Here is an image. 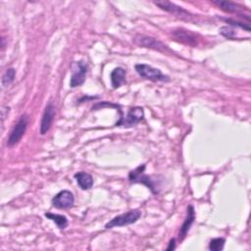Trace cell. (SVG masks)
<instances>
[{"label": "cell", "mask_w": 251, "mask_h": 251, "mask_svg": "<svg viewBox=\"0 0 251 251\" xmlns=\"http://www.w3.org/2000/svg\"><path fill=\"white\" fill-rule=\"evenodd\" d=\"M145 168H146V165L141 164L137 168H135L134 170H131L128 173V180H129L130 183L144 184L145 186H147L148 189H150V191L153 194L157 195L160 191L159 185L157 184L156 180L152 178V176L144 174Z\"/></svg>", "instance_id": "cell-1"}, {"label": "cell", "mask_w": 251, "mask_h": 251, "mask_svg": "<svg viewBox=\"0 0 251 251\" xmlns=\"http://www.w3.org/2000/svg\"><path fill=\"white\" fill-rule=\"evenodd\" d=\"M134 69L141 77L151 81L169 82L171 80L169 75H164L159 69L153 68L152 66L147 64H136L134 66Z\"/></svg>", "instance_id": "cell-2"}, {"label": "cell", "mask_w": 251, "mask_h": 251, "mask_svg": "<svg viewBox=\"0 0 251 251\" xmlns=\"http://www.w3.org/2000/svg\"><path fill=\"white\" fill-rule=\"evenodd\" d=\"M140 217H141V212L139 210H136V209L130 210L114 217L105 225V228L109 229L117 226H125L128 225H132L136 223Z\"/></svg>", "instance_id": "cell-3"}, {"label": "cell", "mask_w": 251, "mask_h": 251, "mask_svg": "<svg viewBox=\"0 0 251 251\" xmlns=\"http://www.w3.org/2000/svg\"><path fill=\"white\" fill-rule=\"evenodd\" d=\"M27 125H28V117L27 115L24 114L20 117V119L14 126L13 129L11 130L9 137L7 139V146L13 147L20 142V140L23 138V136L25 133Z\"/></svg>", "instance_id": "cell-4"}, {"label": "cell", "mask_w": 251, "mask_h": 251, "mask_svg": "<svg viewBox=\"0 0 251 251\" xmlns=\"http://www.w3.org/2000/svg\"><path fill=\"white\" fill-rule=\"evenodd\" d=\"M143 119H144V109L142 107L135 106L128 110L126 117L120 118V120L115 124V126L131 127L139 124Z\"/></svg>", "instance_id": "cell-5"}, {"label": "cell", "mask_w": 251, "mask_h": 251, "mask_svg": "<svg viewBox=\"0 0 251 251\" xmlns=\"http://www.w3.org/2000/svg\"><path fill=\"white\" fill-rule=\"evenodd\" d=\"M87 70H88V66L84 61L80 60V61L74 62L72 64V75L70 79V87L75 88V87L80 86L85 80Z\"/></svg>", "instance_id": "cell-6"}, {"label": "cell", "mask_w": 251, "mask_h": 251, "mask_svg": "<svg viewBox=\"0 0 251 251\" xmlns=\"http://www.w3.org/2000/svg\"><path fill=\"white\" fill-rule=\"evenodd\" d=\"M154 4L158 6L160 9L173 14L174 16L177 17L178 19H181L183 21H188L191 22L193 20V15L190 14L188 11L183 9L182 7H179L176 5L175 3L169 2V1H155Z\"/></svg>", "instance_id": "cell-7"}, {"label": "cell", "mask_w": 251, "mask_h": 251, "mask_svg": "<svg viewBox=\"0 0 251 251\" xmlns=\"http://www.w3.org/2000/svg\"><path fill=\"white\" fill-rule=\"evenodd\" d=\"M133 41L135 44H137L138 46L141 47H145V48H150L156 51H160V52H164V53H168L170 52V49L168 48L167 45H165L162 41L151 37V36H146V35H136L133 38Z\"/></svg>", "instance_id": "cell-8"}, {"label": "cell", "mask_w": 251, "mask_h": 251, "mask_svg": "<svg viewBox=\"0 0 251 251\" xmlns=\"http://www.w3.org/2000/svg\"><path fill=\"white\" fill-rule=\"evenodd\" d=\"M51 203L57 209H69L75 204V196L70 190L64 189L53 196Z\"/></svg>", "instance_id": "cell-9"}, {"label": "cell", "mask_w": 251, "mask_h": 251, "mask_svg": "<svg viewBox=\"0 0 251 251\" xmlns=\"http://www.w3.org/2000/svg\"><path fill=\"white\" fill-rule=\"evenodd\" d=\"M55 114H56V110H55V106L53 105L52 102H49L44 111H43V114H42V117H41V121H40V134L41 135H44L48 132V130L50 129L52 124H53V121H54V118H55Z\"/></svg>", "instance_id": "cell-10"}, {"label": "cell", "mask_w": 251, "mask_h": 251, "mask_svg": "<svg viewBox=\"0 0 251 251\" xmlns=\"http://www.w3.org/2000/svg\"><path fill=\"white\" fill-rule=\"evenodd\" d=\"M194 220H195V210L192 205H188L187 209H186V217H185L182 225L180 226L178 235H177V239L179 241H182L185 238L192 224L194 223Z\"/></svg>", "instance_id": "cell-11"}, {"label": "cell", "mask_w": 251, "mask_h": 251, "mask_svg": "<svg viewBox=\"0 0 251 251\" xmlns=\"http://www.w3.org/2000/svg\"><path fill=\"white\" fill-rule=\"evenodd\" d=\"M173 37L175 38V40L190 46H195L198 42L197 36L194 33L183 28L175 29L173 31Z\"/></svg>", "instance_id": "cell-12"}, {"label": "cell", "mask_w": 251, "mask_h": 251, "mask_svg": "<svg viewBox=\"0 0 251 251\" xmlns=\"http://www.w3.org/2000/svg\"><path fill=\"white\" fill-rule=\"evenodd\" d=\"M126 72L122 67H117L111 72L110 79H111V85L113 89L119 88L122 84L126 82Z\"/></svg>", "instance_id": "cell-13"}, {"label": "cell", "mask_w": 251, "mask_h": 251, "mask_svg": "<svg viewBox=\"0 0 251 251\" xmlns=\"http://www.w3.org/2000/svg\"><path fill=\"white\" fill-rule=\"evenodd\" d=\"M74 176L77 182V185L82 190H88L93 186V177L90 174L86 172H77Z\"/></svg>", "instance_id": "cell-14"}, {"label": "cell", "mask_w": 251, "mask_h": 251, "mask_svg": "<svg viewBox=\"0 0 251 251\" xmlns=\"http://www.w3.org/2000/svg\"><path fill=\"white\" fill-rule=\"evenodd\" d=\"M213 4L217 5L220 9H222L223 11L226 12V13H236L239 15L240 11L243 10L244 7H242L241 5L234 3V2H230V1H222V0H214L212 1Z\"/></svg>", "instance_id": "cell-15"}, {"label": "cell", "mask_w": 251, "mask_h": 251, "mask_svg": "<svg viewBox=\"0 0 251 251\" xmlns=\"http://www.w3.org/2000/svg\"><path fill=\"white\" fill-rule=\"evenodd\" d=\"M44 216L46 218H48L49 220H51L52 222H54L56 224V226H58V228H60V229L66 228L69 225V221H68L67 217L64 216V215H59V214H54V213L47 212V213L44 214Z\"/></svg>", "instance_id": "cell-16"}, {"label": "cell", "mask_w": 251, "mask_h": 251, "mask_svg": "<svg viewBox=\"0 0 251 251\" xmlns=\"http://www.w3.org/2000/svg\"><path fill=\"white\" fill-rule=\"evenodd\" d=\"M15 76H16V70L14 68L7 69L2 75V79H1L2 85L4 87L9 86L15 80Z\"/></svg>", "instance_id": "cell-17"}, {"label": "cell", "mask_w": 251, "mask_h": 251, "mask_svg": "<svg viewBox=\"0 0 251 251\" xmlns=\"http://www.w3.org/2000/svg\"><path fill=\"white\" fill-rule=\"evenodd\" d=\"M226 243V239L223 237H216L210 240L209 242V250L211 251H222L224 249Z\"/></svg>", "instance_id": "cell-18"}, {"label": "cell", "mask_w": 251, "mask_h": 251, "mask_svg": "<svg viewBox=\"0 0 251 251\" xmlns=\"http://www.w3.org/2000/svg\"><path fill=\"white\" fill-rule=\"evenodd\" d=\"M224 21H226L231 26H237V27H240L242 29H245L248 32L250 31L249 24H244V23H241V22H238V21H234L232 19H224Z\"/></svg>", "instance_id": "cell-19"}, {"label": "cell", "mask_w": 251, "mask_h": 251, "mask_svg": "<svg viewBox=\"0 0 251 251\" xmlns=\"http://www.w3.org/2000/svg\"><path fill=\"white\" fill-rule=\"evenodd\" d=\"M219 31H220V33L223 36H225L227 39H231L232 40L234 38V36H235L234 29L231 28V27H228V26H223V27H221L219 29Z\"/></svg>", "instance_id": "cell-20"}, {"label": "cell", "mask_w": 251, "mask_h": 251, "mask_svg": "<svg viewBox=\"0 0 251 251\" xmlns=\"http://www.w3.org/2000/svg\"><path fill=\"white\" fill-rule=\"evenodd\" d=\"M176 249V238H172L169 242V246L167 247V250H174Z\"/></svg>", "instance_id": "cell-21"}]
</instances>
